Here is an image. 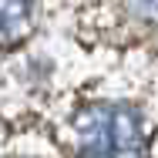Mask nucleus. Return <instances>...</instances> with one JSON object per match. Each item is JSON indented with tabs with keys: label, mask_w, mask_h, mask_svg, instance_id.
<instances>
[{
	"label": "nucleus",
	"mask_w": 158,
	"mask_h": 158,
	"mask_svg": "<svg viewBox=\"0 0 158 158\" xmlns=\"http://www.w3.org/2000/svg\"><path fill=\"white\" fill-rule=\"evenodd\" d=\"M31 17V0H0V40L24 31Z\"/></svg>",
	"instance_id": "1"
}]
</instances>
